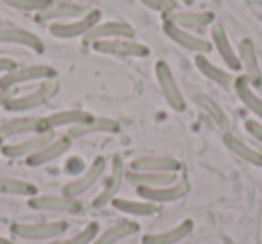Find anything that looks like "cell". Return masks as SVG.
Instances as JSON below:
<instances>
[{"instance_id":"cell-34","label":"cell","mask_w":262,"mask_h":244,"mask_svg":"<svg viewBox=\"0 0 262 244\" xmlns=\"http://www.w3.org/2000/svg\"><path fill=\"white\" fill-rule=\"evenodd\" d=\"M6 6L13 9H18V11L26 13H41L43 9H47L49 6L54 2V0H2Z\"/></svg>"},{"instance_id":"cell-8","label":"cell","mask_w":262,"mask_h":244,"mask_svg":"<svg viewBox=\"0 0 262 244\" xmlns=\"http://www.w3.org/2000/svg\"><path fill=\"white\" fill-rule=\"evenodd\" d=\"M106 172V158L104 157H97L92 160V164L81 172L77 178L70 180L69 183H65L61 189V194L69 197H77L81 194L88 192L95 183H99L102 180Z\"/></svg>"},{"instance_id":"cell-14","label":"cell","mask_w":262,"mask_h":244,"mask_svg":"<svg viewBox=\"0 0 262 244\" xmlns=\"http://www.w3.org/2000/svg\"><path fill=\"white\" fill-rule=\"evenodd\" d=\"M237 56H239L241 70L243 76L250 81L251 86H260L262 84V72H260V63L257 58V51H255V43L251 38H243L237 47Z\"/></svg>"},{"instance_id":"cell-41","label":"cell","mask_w":262,"mask_h":244,"mask_svg":"<svg viewBox=\"0 0 262 244\" xmlns=\"http://www.w3.org/2000/svg\"><path fill=\"white\" fill-rule=\"evenodd\" d=\"M2 146H4V140L0 139V149H2Z\"/></svg>"},{"instance_id":"cell-11","label":"cell","mask_w":262,"mask_h":244,"mask_svg":"<svg viewBox=\"0 0 262 244\" xmlns=\"http://www.w3.org/2000/svg\"><path fill=\"white\" fill-rule=\"evenodd\" d=\"M54 137H56L54 131L33 133L31 137H27V139H24V140H18V142H4L0 153L4 154L6 158H13V160H18V158H29L31 154H34L43 146H47Z\"/></svg>"},{"instance_id":"cell-33","label":"cell","mask_w":262,"mask_h":244,"mask_svg":"<svg viewBox=\"0 0 262 244\" xmlns=\"http://www.w3.org/2000/svg\"><path fill=\"white\" fill-rule=\"evenodd\" d=\"M99 225L95 221L88 223L81 232H77L76 235L72 237H67V239H58L51 244H92L95 240V237L99 235Z\"/></svg>"},{"instance_id":"cell-19","label":"cell","mask_w":262,"mask_h":244,"mask_svg":"<svg viewBox=\"0 0 262 244\" xmlns=\"http://www.w3.org/2000/svg\"><path fill=\"white\" fill-rule=\"evenodd\" d=\"M182 162L167 154H142L131 160L129 171H153V172H180Z\"/></svg>"},{"instance_id":"cell-39","label":"cell","mask_w":262,"mask_h":244,"mask_svg":"<svg viewBox=\"0 0 262 244\" xmlns=\"http://www.w3.org/2000/svg\"><path fill=\"white\" fill-rule=\"evenodd\" d=\"M0 244H15L11 239H8V237H4V235H0Z\"/></svg>"},{"instance_id":"cell-32","label":"cell","mask_w":262,"mask_h":244,"mask_svg":"<svg viewBox=\"0 0 262 244\" xmlns=\"http://www.w3.org/2000/svg\"><path fill=\"white\" fill-rule=\"evenodd\" d=\"M0 194H11V196H24L33 197L38 194V187L27 180L9 178V176H0Z\"/></svg>"},{"instance_id":"cell-7","label":"cell","mask_w":262,"mask_h":244,"mask_svg":"<svg viewBox=\"0 0 262 244\" xmlns=\"http://www.w3.org/2000/svg\"><path fill=\"white\" fill-rule=\"evenodd\" d=\"M126 171L127 169H126V165H124L122 157L115 154V157L112 158V167H110L108 176H106L104 183H102L101 192H99L97 196L94 197V201H92L94 208H102V207L112 205V201L117 197L122 183L126 182Z\"/></svg>"},{"instance_id":"cell-25","label":"cell","mask_w":262,"mask_h":244,"mask_svg":"<svg viewBox=\"0 0 262 244\" xmlns=\"http://www.w3.org/2000/svg\"><path fill=\"white\" fill-rule=\"evenodd\" d=\"M192 102L205 113V115L210 117V120L217 126L219 129L228 131L230 119H228V115H226V112L219 106V102L215 101L214 97H210L208 94H203V92H196V94H192Z\"/></svg>"},{"instance_id":"cell-9","label":"cell","mask_w":262,"mask_h":244,"mask_svg":"<svg viewBox=\"0 0 262 244\" xmlns=\"http://www.w3.org/2000/svg\"><path fill=\"white\" fill-rule=\"evenodd\" d=\"M27 207L38 212H63V214H81L83 203L77 197H69L65 194H43L27 199Z\"/></svg>"},{"instance_id":"cell-36","label":"cell","mask_w":262,"mask_h":244,"mask_svg":"<svg viewBox=\"0 0 262 244\" xmlns=\"http://www.w3.org/2000/svg\"><path fill=\"white\" fill-rule=\"evenodd\" d=\"M244 129L248 131V135L253 140H257L262 147V122L257 119H248L244 120Z\"/></svg>"},{"instance_id":"cell-35","label":"cell","mask_w":262,"mask_h":244,"mask_svg":"<svg viewBox=\"0 0 262 244\" xmlns=\"http://www.w3.org/2000/svg\"><path fill=\"white\" fill-rule=\"evenodd\" d=\"M140 4L149 8L151 11H157L160 15H167L169 11H172L174 8V2L172 0H139Z\"/></svg>"},{"instance_id":"cell-22","label":"cell","mask_w":262,"mask_h":244,"mask_svg":"<svg viewBox=\"0 0 262 244\" xmlns=\"http://www.w3.org/2000/svg\"><path fill=\"white\" fill-rule=\"evenodd\" d=\"M0 43L20 45V47L31 49L36 54L45 52L43 40L33 31H27L24 27H0Z\"/></svg>"},{"instance_id":"cell-20","label":"cell","mask_w":262,"mask_h":244,"mask_svg":"<svg viewBox=\"0 0 262 244\" xmlns=\"http://www.w3.org/2000/svg\"><path fill=\"white\" fill-rule=\"evenodd\" d=\"M165 20L172 22L174 26L187 31H203L205 27L215 24V15L212 11H180L172 9L167 15H164Z\"/></svg>"},{"instance_id":"cell-12","label":"cell","mask_w":262,"mask_h":244,"mask_svg":"<svg viewBox=\"0 0 262 244\" xmlns=\"http://www.w3.org/2000/svg\"><path fill=\"white\" fill-rule=\"evenodd\" d=\"M135 29L127 22L122 20H108V22H99L83 36V45L90 47L92 43L99 40H112V38H133Z\"/></svg>"},{"instance_id":"cell-13","label":"cell","mask_w":262,"mask_h":244,"mask_svg":"<svg viewBox=\"0 0 262 244\" xmlns=\"http://www.w3.org/2000/svg\"><path fill=\"white\" fill-rule=\"evenodd\" d=\"M88 6L72 2V0H54L47 9L38 13V22H67L88 13Z\"/></svg>"},{"instance_id":"cell-26","label":"cell","mask_w":262,"mask_h":244,"mask_svg":"<svg viewBox=\"0 0 262 244\" xmlns=\"http://www.w3.org/2000/svg\"><path fill=\"white\" fill-rule=\"evenodd\" d=\"M223 144L226 146V149L232 151L237 158L244 160L246 164L255 165V167H262V149H255L250 144H246L244 140H241L237 135H233L232 131L223 133Z\"/></svg>"},{"instance_id":"cell-23","label":"cell","mask_w":262,"mask_h":244,"mask_svg":"<svg viewBox=\"0 0 262 244\" xmlns=\"http://www.w3.org/2000/svg\"><path fill=\"white\" fill-rule=\"evenodd\" d=\"M126 182L135 189H153L178 182L176 172H153V171H126Z\"/></svg>"},{"instance_id":"cell-24","label":"cell","mask_w":262,"mask_h":244,"mask_svg":"<svg viewBox=\"0 0 262 244\" xmlns=\"http://www.w3.org/2000/svg\"><path fill=\"white\" fill-rule=\"evenodd\" d=\"M194 223L190 219H183L182 223H178L176 226L164 232H153V233H144L142 235V244H178L183 239L192 233Z\"/></svg>"},{"instance_id":"cell-5","label":"cell","mask_w":262,"mask_h":244,"mask_svg":"<svg viewBox=\"0 0 262 244\" xmlns=\"http://www.w3.org/2000/svg\"><path fill=\"white\" fill-rule=\"evenodd\" d=\"M101 11L99 9H90L84 13L83 16L74 20H67V22H52L49 26V33L51 36L58 38V40H72V38H83L95 24L101 22Z\"/></svg>"},{"instance_id":"cell-2","label":"cell","mask_w":262,"mask_h":244,"mask_svg":"<svg viewBox=\"0 0 262 244\" xmlns=\"http://www.w3.org/2000/svg\"><path fill=\"white\" fill-rule=\"evenodd\" d=\"M69 230L65 221H43V223H15L9 232L13 237L22 240H52L59 239Z\"/></svg>"},{"instance_id":"cell-18","label":"cell","mask_w":262,"mask_h":244,"mask_svg":"<svg viewBox=\"0 0 262 244\" xmlns=\"http://www.w3.org/2000/svg\"><path fill=\"white\" fill-rule=\"evenodd\" d=\"M40 131H47L43 124V117H15L11 120H6L4 124L0 126V139L9 140Z\"/></svg>"},{"instance_id":"cell-16","label":"cell","mask_w":262,"mask_h":244,"mask_svg":"<svg viewBox=\"0 0 262 244\" xmlns=\"http://www.w3.org/2000/svg\"><path fill=\"white\" fill-rule=\"evenodd\" d=\"M210 43L214 47V51L217 52V56L223 59L226 66L233 72H239L241 70V63H239V56L237 51L233 49L232 41H230L228 34H226L225 27L221 24H212L210 26Z\"/></svg>"},{"instance_id":"cell-15","label":"cell","mask_w":262,"mask_h":244,"mask_svg":"<svg viewBox=\"0 0 262 244\" xmlns=\"http://www.w3.org/2000/svg\"><path fill=\"white\" fill-rule=\"evenodd\" d=\"M120 131V124L115 119H110V117H94L86 119L84 122L76 126H70L67 135L72 140L84 139L88 135H95V133H104V135H115Z\"/></svg>"},{"instance_id":"cell-3","label":"cell","mask_w":262,"mask_h":244,"mask_svg":"<svg viewBox=\"0 0 262 244\" xmlns=\"http://www.w3.org/2000/svg\"><path fill=\"white\" fill-rule=\"evenodd\" d=\"M58 70L45 63H36V65L16 66L11 72L0 76V88H18L20 84L34 83V81H47L56 79Z\"/></svg>"},{"instance_id":"cell-17","label":"cell","mask_w":262,"mask_h":244,"mask_svg":"<svg viewBox=\"0 0 262 244\" xmlns=\"http://www.w3.org/2000/svg\"><path fill=\"white\" fill-rule=\"evenodd\" d=\"M142 199L151 201V203L157 205H164V203H172V201H178L182 197H185L189 194V183L187 182H178L169 183V185H162V187H153V189H137Z\"/></svg>"},{"instance_id":"cell-30","label":"cell","mask_w":262,"mask_h":244,"mask_svg":"<svg viewBox=\"0 0 262 244\" xmlns=\"http://www.w3.org/2000/svg\"><path fill=\"white\" fill-rule=\"evenodd\" d=\"M140 225L135 221H119L115 225L108 226L106 230L99 232V235L95 237V240L92 244H117L119 240L126 239L139 233Z\"/></svg>"},{"instance_id":"cell-27","label":"cell","mask_w":262,"mask_h":244,"mask_svg":"<svg viewBox=\"0 0 262 244\" xmlns=\"http://www.w3.org/2000/svg\"><path fill=\"white\" fill-rule=\"evenodd\" d=\"M112 207L117 212H122L126 215H135V217H151L162 210V205L151 203L146 199H127V197L119 196L112 201Z\"/></svg>"},{"instance_id":"cell-6","label":"cell","mask_w":262,"mask_h":244,"mask_svg":"<svg viewBox=\"0 0 262 244\" xmlns=\"http://www.w3.org/2000/svg\"><path fill=\"white\" fill-rule=\"evenodd\" d=\"M155 76H157V83L162 90V95L167 101V104L171 106L174 112H185L187 109V101L183 97L182 90H180L178 83L174 79V74H172L171 66L165 61H157L155 63Z\"/></svg>"},{"instance_id":"cell-38","label":"cell","mask_w":262,"mask_h":244,"mask_svg":"<svg viewBox=\"0 0 262 244\" xmlns=\"http://www.w3.org/2000/svg\"><path fill=\"white\" fill-rule=\"evenodd\" d=\"M18 66V63L15 61V59H11V58H0V76L2 74H8V72H11L13 69H16Z\"/></svg>"},{"instance_id":"cell-40","label":"cell","mask_w":262,"mask_h":244,"mask_svg":"<svg viewBox=\"0 0 262 244\" xmlns=\"http://www.w3.org/2000/svg\"><path fill=\"white\" fill-rule=\"evenodd\" d=\"M183 4H187V6H190V4H194V0H182Z\"/></svg>"},{"instance_id":"cell-4","label":"cell","mask_w":262,"mask_h":244,"mask_svg":"<svg viewBox=\"0 0 262 244\" xmlns=\"http://www.w3.org/2000/svg\"><path fill=\"white\" fill-rule=\"evenodd\" d=\"M92 51L99 54L115 56V58H147L149 47L133 38H112V40H99L90 45Z\"/></svg>"},{"instance_id":"cell-10","label":"cell","mask_w":262,"mask_h":244,"mask_svg":"<svg viewBox=\"0 0 262 244\" xmlns=\"http://www.w3.org/2000/svg\"><path fill=\"white\" fill-rule=\"evenodd\" d=\"M162 27H164L165 36L171 41H174L176 45H180L182 49H185V51L196 52V54H208L210 51H214L210 40H205L203 36L192 33V31L182 29V27L174 26V24L169 22V20L164 18Z\"/></svg>"},{"instance_id":"cell-28","label":"cell","mask_w":262,"mask_h":244,"mask_svg":"<svg viewBox=\"0 0 262 244\" xmlns=\"http://www.w3.org/2000/svg\"><path fill=\"white\" fill-rule=\"evenodd\" d=\"M92 113L84 112V109L74 108V109H61V112H54L51 115L43 117V124L47 131H56L58 128H70L84 122L86 119H90Z\"/></svg>"},{"instance_id":"cell-1","label":"cell","mask_w":262,"mask_h":244,"mask_svg":"<svg viewBox=\"0 0 262 244\" xmlns=\"http://www.w3.org/2000/svg\"><path fill=\"white\" fill-rule=\"evenodd\" d=\"M58 92H59L58 79L41 81L33 92H27V94H24V95H15V97L4 106V109L11 113L31 112V109H36V108H40V106L47 104L52 97L58 95Z\"/></svg>"},{"instance_id":"cell-21","label":"cell","mask_w":262,"mask_h":244,"mask_svg":"<svg viewBox=\"0 0 262 244\" xmlns=\"http://www.w3.org/2000/svg\"><path fill=\"white\" fill-rule=\"evenodd\" d=\"M74 140L69 135H59L54 137L47 146H43L40 151H36L34 154H31L29 158H26V164L29 167H41V165H47L51 162L58 160L59 157L67 153V151L72 147Z\"/></svg>"},{"instance_id":"cell-31","label":"cell","mask_w":262,"mask_h":244,"mask_svg":"<svg viewBox=\"0 0 262 244\" xmlns=\"http://www.w3.org/2000/svg\"><path fill=\"white\" fill-rule=\"evenodd\" d=\"M233 90H235L237 97L243 102L244 108L250 109L255 117H258V119L262 120V97H258V95L255 94L250 81L244 76L235 77V81H233Z\"/></svg>"},{"instance_id":"cell-37","label":"cell","mask_w":262,"mask_h":244,"mask_svg":"<svg viewBox=\"0 0 262 244\" xmlns=\"http://www.w3.org/2000/svg\"><path fill=\"white\" fill-rule=\"evenodd\" d=\"M16 95V88H0V108H4Z\"/></svg>"},{"instance_id":"cell-29","label":"cell","mask_w":262,"mask_h":244,"mask_svg":"<svg viewBox=\"0 0 262 244\" xmlns=\"http://www.w3.org/2000/svg\"><path fill=\"white\" fill-rule=\"evenodd\" d=\"M194 65H196V69L200 70V74H203V76L207 77L208 81H212V83L219 84V86H223V88L233 86L235 77L232 76V72H228V70L221 69V66H217L215 63H212L205 54H196Z\"/></svg>"}]
</instances>
